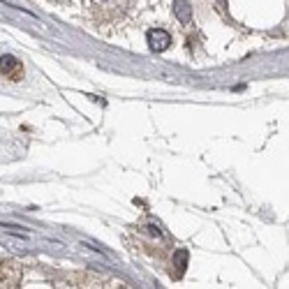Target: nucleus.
<instances>
[{"label":"nucleus","mask_w":289,"mask_h":289,"mask_svg":"<svg viewBox=\"0 0 289 289\" xmlns=\"http://www.w3.org/2000/svg\"><path fill=\"white\" fill-rule=\"evenodd\" d=\"M0 74L10 81H21L24 79V63L14 56H0Z\"/></svg>","instance_id":"nucleus-1"},{"label":"nucleus","mask_w":289,"mask_h":289,"mask_svg":"<svg viewBox=\"0 0 289 289\" xmlns=\"http://www.w3.org/2000/svg\"><path fill=\"white\" fill-rule=\"evenodd\" d=\"M176 259H178V271H176L174 275L181 277L183 271H185V264H187V250H178V252H176Z\"/></svg>","instance_id":"nucleus-4"},{"label":"nucleus","mask_w":289,"mask_h":289,"mask_svg":"<svg viewBox=\"0 0 289 289\" xmlns=\"http://www.w3.org/2000/svg\"><path fill=\"white\" fill-rule=\"evenodd\" d=\"M220 3H222V5H224V0H220Z\"/></svg>","instance_id":"nucleus-5"},{"label":"nucleus","mask_w":289,"mask_h":289,"mask_svg":"<svg viewBox=\"0 0 289 289\" xmlns=\"http://www.w3.org/2000/svg\"><path fill=\"white\" fill-rule=\"evenodd\" d=\"M146 37H148V47L153 51H167L169 44H171V35L167 31H162V28H153V31H148Z\"/></svg>","instance_id":"nucleus-2"},{"label":"nucleus","mask_w":289,"mask_h":289,"mask_svg":"<svg viewBox=\"0 0 289 289\" xmlns=\"http://www.w3.org/2000/svg\"><path fill=\"white\" fill-rule=\"evenodd\" d=\"M174 12L181 24H190L192 21V7L187 5L185 0H174Z\"/></svg>","instance_id":"nucleus-3"}]
</instances>
